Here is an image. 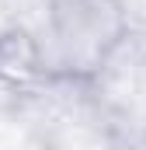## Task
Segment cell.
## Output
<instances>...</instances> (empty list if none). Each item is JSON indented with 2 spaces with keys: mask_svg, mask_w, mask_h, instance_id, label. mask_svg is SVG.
<instances>
[{
  "mask_svg": "<svg viewBox=\"0 0 146 150\" xmlns=\"http://www.w3.org/2000/svg\"><path fill=\"white\" fill-rule=\"evenodd\" d=\"M129 35L132 18L125 0H52L38 32L49 84H98Z\"/></svg>",
  "mask_w": 146,
  "mask_h": 150,
  "instance_id": "cell-1",
  "label": "cell"
},
{
  "mask_svg": "<svg viewBox=\"0 0 146 150\" xmlns=\"http://www.w3.org/2000/svg\"><path fill=\"white\" fill-rule=\"evenodd\" d=\"M0 84L18 87V91L35 87V84H49L38 35L25 32V28L0 32Z\"/></svg>",
  "mask_w": 146,
  "mask_h": 150,
  "instance_id": "cell-2",
  "label": "cell"
}]
</instances>
